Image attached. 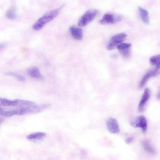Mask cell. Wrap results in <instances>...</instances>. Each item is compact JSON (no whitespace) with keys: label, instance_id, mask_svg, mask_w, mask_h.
Returning <instances> with one entry per match:
<instances>
[{"label":"cell","instance_id":"21","mask_svg":"<svg viewBox=\"0 0 160 160\" xmlns=\"http://www.w3.org/2000/svg\"><path fill=\"white\" fill-rule=\"evenodd\" d=\"M153 72V77H156L160 74V63L156 66Z\"/></svg>","mask_w":160,"mask_h":160},{"label":"cell","instance_id":"15","mask_svg":"<svg viewBox=\"0 0 160 160\" xmlns=\"http://www.w3.org/2000/svg\"><path fill=\"white\" fill-rule=\"evenodd\" d=\"M28 73L31 77L33 78L37 79H42L43 78L39 70L36 67H34L30 69Z\"/></svg>","mask_w":160,"mask_h":160},{"label":"cell","instance_id":"1","mask_svg":"<svg viewBox=\"0 0 160 160\" xmlns=\"http://www.w3.org/2000/svg\"><path fill=\"white\" fill-rule=\"evenodd\" d=\"M63 6L62 5L58 8L46 13L34 23L32 26L33 29L36 31L41 29L45 24L53 20L58 15Z\"/></svg>","mask_w":160,"mask_h":160},{"label":"cell","instance_id":"14","mask_svg":"<svg viewBox=\"0 0 160 160\" xmlns=\"http://www.w3.org/2000/svg\"><path fill=\"white\" fill-rule=\"evenodd\" d=\"M153 70L150 71L146 73L143 77L139 83V88H143L148 80L151 77H153Z\"/></svg>","mask_w":160,"mask_h":160},{"label":"cell","instance_id":"3","mask_svg":"<svg viewBox=\"0 0 160 160\" xmlns=\"http://www.w3.org/2000/svg\"><path fill=\"white\" fill-rule=\"evenodd\" d=\"M127 36L126 33L122 32L112 37L107 46V49L112 50L117 48V46L125 40Z\"/></svg>","mask_w":160,"mask_h":160},{"label":"cell","instance_id":"7","mask_svg":"<svg viewBox=\"0 0 160 160\" xmlns=\"http://www.w3.org/2000/svg\"><path fill=\"white\" fill-rule=\"evenodd\" d=\"M150 92L148 88H146L139 103L138 109L140 112L144 111L145 106L150 98Z\"/></svg>","mask_w":160,"mask_h":160},{"label":"cell","instance_id":"22","mask_svg":"<svg viewBox=\"0 0 160 160\" xmlns=\"http://www.w3.org/2000/svg\"><path fill=\"white\" fill-rule=\"evenodd\" d=\"M134 138L133 137H129L125 140V142L127 144H130L133 140Z\"/></svg>","mask_w":160,"mask_h":160},{"label":"cell","instance_id":"12","mask_svg":"<svg viewBox=\"0 0 160 160\" xmlns=\"http://www.w3.org/2000/svg\"><path fill=\"white\" fill-rule=\"evenodd\" d=\"M46 135V133L44 132H38L28 135L27 136L26 138L29 140H39L42 139Z\"/></svg>","mask_w":160,"mask_h":160},{"label":"cell","instance_id":"8","mask_svg":"<svg viewBox=\"0 0 160 160\" xmlns=\"http://www.w3.org/2000/svg\"><path fill=\"white\" fill-rule=\"evenodd\" d=\"M131 45V44L130 43L122 42L119 44L117 48L122 56L127 58L130 54V48Z\"/></svg>","mask_w":160,"mask_h":160},{"label":"cell","instance_id":"19","mask_svg":"<svg viewBox=\"0 0 160 160\" xmlns=\"http://www.w3.org/2000/svg\"><path fill=\"white\" fill-rule=\"evenodd\" d=\"M151 64L154 65H157L160 63V54L152 57L150 59Z\"/></svg>","mask_w":160,"mask_h":160},{"label":"cell","instance_id":"20","mask_svg":"<svg viewBox=\"0 0 160 160\" xmlns=\"http://www.w3.org/2000/svg\"><path fill=\"white\" fill-rule=\"evenodd\" d=\"M5 74L7 75L12 76L21 82H24L26 80L25 78L22 76L14 72H7L5 73Z\"/></svg>","mask_w":160,"mask_h":160},{"label":"cell","instance_id":"16","mask_svg":"<svg viewBox=\"0 0 160 160\" xmlns=\"http://www.w3.org/2000/svg\"><path fill=\"white\" fill-rule=\"evenodd\" d=\"M6 17L10 20H14L17 17L15 8L12 6L7 11L6 14Z\"/></svg>","mask_w":160,"mask_h":160},{"label":"cell","instance_id":"2","mask_svg":"<svg viewBox=\"0 0 160 160\" xmlns=\"http://www.w3.org/2000/svg\"><path fill=\"white\" fill-rule=\"evenodd\" d=\"M98 13V11L96 9L87 11L79 19L78 25L81 27L87 26L94 19Z\"/></svg>","mask_w":160,"mask_h":160},{"label":"cell","instance_id":"18","mask_svg":"<svg viewBox=\"0 0 160 160\" xmlns=\"http://www.w3.org/2000/svg\"><path fill=\"white\" fill-rule=\"evenodd\" d=\"M36 104L34 102L28 100L19 99V102L18 106L20 107L33 105Z\"/></svg>","mask_w":160,"mask_h":160},{"label":"cell","instance_id":"13","mask_svg":"<svg viewBox=\"0 0 160 160\" xmlns=\"http://www.w3.org/2000/svg\"><path fill=\"white\" fill-rule=\"evenodd\" d=\"M138 9L142 20L144 23L146 24H148L149 20L148 11L141 7H138Z\"/></svg>","mask_w":160,"mask_h":160},{"label":"cell","instance_id":"11","mask_svg":"<svg viewBox=\"0 0 160 160\" xmlns=\"http://www.w3.org/2000/svg\"><path fill=\"white\" fill-rule=\"evenodd\" d=\"M18 99L11 100L5 98H0V105L3 106H18Z\"/></svg>","mask_w":160,"mask_h":160},{"label":"cell","instance_id":"5","mask_svg":"<svg viewBox=\"0 0 160 160\" xmlns=\"http://www.w3.org/2000/svg\"><path fill=\"white\" fill-rule=\"evenodd\" d=\"M122 18V17L121 15L107 13L99 21V23L102 24H113L120 21Z\"/></svg>","mask_w":160,"mask_h":160},{"label":"cell","instance_id":"6","mask_svg":"<svg viewBox=\"0 0 160 160\" xmlns=\"http://www.w3.org/2000/svg\"><path fill=\"white\" fill-rule=\"evenodd\" d=\"M106 126L108 131L111 133L116 134L119 132L118 123L114 118H109L106 122Z\"/></svg>","mask_w":160,"mask_h":160},{"label":"cell","instance_id":"4","mask_svg":"<svg viewBox=\"0 0 160 160\" xmlns=\"http://www.w3.org/2000/svg\"><path fill=\"white\" fill-rule=\"evenodd\" d=\"M131 125L134 128H140L143 133L146 132L147 128V121L143 115L139 116L130 122Z\"/></svg>","mask_w":160,"mask_h":160},{"label":"cell","instance_id":"10","mask_svg":"<svg viewBox=\"0 0 160 160\" xmlns=\"http://www.w3.org/2000/svg\"><path fill=\"white\" fill-rule=\"evenodd\" d=\"M142 145L144 150L148 154L151 155L156 154V150L149 140H145L143 141L142 142Z\"/></svg>","mask_w":160,"mask_h":160},{"label":"cell","instance_id":"9","mask_svg":"<svg viewBox=\"0 0 160 160\" xmlns=\"http://www.w3.org/2000/svg\"><path fill=\"white\" fill-rule=\"evenodd\" d=\"M69 30L71 35L75 39L79 41L82 39L83 32L81 28L72 26L70 28Z\"/></svg>","mask_w":160,"mask_h":160},{"label":"cell","instance_id":"23","mask_svg":"<svg viewBox=\"0 0 160 160\" xmlns=\"http://www.w3.org/2000/svg\"><path fill=\"white\" fill-rule=\"evenodd\" d=\"M156 97L157 99L160 100V89L158 93L157 94Z\"/></svg>","mask_w":160,"mask_h":160},{"label":"cell","instance_id":"17","mask_svg":"<svg viewBox=\"0 0 160 160\" xmlns=\"http://www.w3.org/2000/svg\"><path fill=\"white\" fill-rule=\"evenodd\" d=\"M0 114L5 117H10L14 115L18 114V111L17 109L5 111L0 109Z\"/></svg>","mask_w":160,"mask_h":160}]
</instances>
